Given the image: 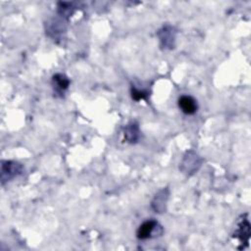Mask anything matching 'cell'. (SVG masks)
Masks as SVG:
<instances>
[{
	"instance_id": "6da1fadb",
	"label": "cell",
	"mask_w": 251,
	"mask_h": 251,
	"mask_svg": "<svg viewBox=\"0 0 251 251\" xmlns=\"http://www.w3.org/2000/svg\"><path fill=\"white\" fill-rule=\"evenodd\" d=\"M163 233V228L160 224L154 219L147 220L142 223L137 231V236L138 239L144 240L148 238H153L160 236Z\"/></svg>"
},
{
	"instance_id": "7a4b0ae2",
	"label": "cell",
	"mask_w": 251,
	"mask_h": 251,
	"mask_svg": "<svg viewBox=\"0 0 251 251\" xmlns=\"http://www.w3.org/2000/svg\"><path fill=\"white\" fill-rule=\"evenodd\" d=\"M233 237L237 238L240 241V244L248 245L250 238V224L247 218V215L242 216L240 221L237 224V228L233 233Z\"/></svg>"
},
{
	"instance_id": "3957f363",
	"label": "cell",
	"mask_w": 251,
	"mask_h": 251,
	"mask_svg": "<svg viewBox=\"0 0 251 251\" xmlns=\"http://www.w3.org/2000/svg\"><path fill=\"white\" fill-rule=\"evenodd\" d=\"M23 168L20 164L16 162H11V161H6L2 163V169H1V180L2 183L4 182H8L11 179L15 178L19 174H21Z\"/></svg>"
},
{
	"instance_id": "277c9868",
	"label": "cell",
	"mask_w": 251,
	"mask_h": 251,
	"mask_svg": "<svg viewBox=\"0 0 251 251\" xmlns=\"http://www.w3.org/2000/svg\"><path fill=\"white\" fill-rule=\"evenodd\" d=\"M179 107L185 115H193L196 113L198 105L197 101L190 95H182L178 100Z\"/></svg>"
},
{
	"instance_id": "5b68a950",
	"label": "cell",
	"mask_w": 251,
	"mask_h": 251,
	"mask_svg": "<svg viewBox=\"0 0 251 251\" xmlns=\"http://www.w3.org/2000/svg\"><path fill=\"white\" fill-rule=\"evenodd\" d=\"M200 167V160L197 154L193 152H188L182 163V169L183 172L187 174H192L193 172L197 171V169Z\"/></svg>"
},
{
	"instance_id": "8992f818",
	"label": "cell",
	"mask_w": 251,
	"mask_h": 251,
	"mask_svg": "<svg viewBox=\"0 0 251 251\" xmlns=\"http://www.w3.org/2000/svg\"><path fill=\"white\" fill-rule=\"evenodd\" d=\"M158 36L160 38L161 46L165 48H173L175 38H176V32L173 27L167 26L164 27L161 31H159Z\"/></svg>"
},
{
	"instance_id": "52a82bcc",
	"label": "cell",
	"mask_w": 251,
	"mask_h": 251,
	"mask_svg": "<svg viewBox=\"0 0 251 251\" xmlns=\"http://www.w3.org/2000/svg\"><path fill=\"white\" fill-rule=\"evenodd\" d=\"M52 86L56 93L62 94L68 90L70 86V80L63 74H56L52 78Z\"/></svg>"
},
{
	"instance_id": "ba28073f",
	"label": "cell",
	"mask_w": 251,
	"mask_h": 251,
	"mask_svg": "<svg viewBox=\"0 0 251 251\" xmlns=\"http://www.w3.org/2000/svg\"><path fill=\"white\" fill-rule=\"evenodd\" d=\"M125 139L128 141V142H131V143H135L138 140L139 138V128H138V125L136 124V123H132L130 125H128L126 128H125Z\"/></svg>"
},
{
	"instance_id": "9c48e42d",
	"label": "cell",
	"mask_w": 251,
	"mask_h": 251,
	"mask_svg": "<svg viewBox=\"0 0 251 251\" xmlns=\"http://www.w3.org/2000/svg\"><path fill=\"white\" fill-rule=\"evenodd\" d=\"M167 198H168V194H167V189H163L161 190L154 198L153 202H152V207L153 209L158 212V213H162L165 209V205L167 202Z\"/></svg>"
},
{
	"instance_id": "30bf717a",
	"label": "cell",
	"mask_w": 251,
	"mask_h": 251,
	"mask_svg": "<svg viewBox=\"0 0 251 251\" xmlns=\"http://www.w3.org/2000/svg\"><path fill=\"white\" fill-rule=\"evenodd\" d=\"M131 92H132L133 99H135L136 101H139V100L145 99L148 96V94H149V92L147 91L139 90V89H137L136 87H132Z\"/></svg>"
}]
</instances>
